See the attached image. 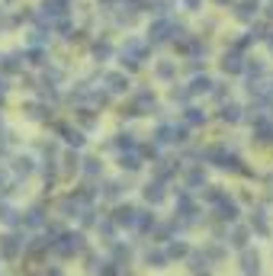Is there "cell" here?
<instances>
[{
    "label": "cell",
    "instance_id": "obj_1",
    "mask_svg": "<svg viewBox=\"0 0 273 276\" xmlns=\"http://www.w3.org/2000/svg\"><path fill=\"white\" fill-rule=\"evenodd\" d=\"M168 32L184 36V29L174 26V22H168V20H158V22H151V29H148V42H164V39H168Z\"/></svg>",
    "mask_w": 273,
    "mask_h": 276
},
{
    "label": "cell",
    "instance_id": "obj_2",
    "mask_svg": "<svg viewBox=\"0 0 273 276\" xmlns=\"http://www.w3.org/2000/svg\"><path fill=\"white\" fill-rule=\"evenodd\" d=\"M106 87H110L112 94H126V90H128V78L112 71V74H106Z\"/></svg>",
    "mask_w": 273,
    "mask_h": 276
},
{
    "label": "cell",
    "instance_id": "obj_3",
    "mask_svg": "<svg viewBox=\"0 0 273 276\" xmlns=\"http://www.w3.org/2000/svg\"><path fill=\"white\" fill-rule=\"evenodd\" d=\"M45 16H64L68 13V0H45Z\"/></svg>",
    "mask_w": 273,
    "mask_h": 276
},
{
    "label": "cell",
    "instance_id": "obj_4",
    "mask_svg": "<svg viewBox=\"0 0 273 276\" xmlns=\"http://www.w3.org/2000/svg\"><path fill=\"white\" fill-rule=\"evenodd\" d=\"M222 71H225V74H241V71H244V64H241V58L232 52V55L222 58Z\"/></svg>",
    "mask_w": 273,
    "mask_h": 276
},
{
    "label": "cell",
    "instance_id": "obj_5",
    "mask_svg": "<svg viewBox=\"0 0 273 276\" xmlns=\"http://www.w3.org/2000/svg\"><path fill=\"white\" fill-rule=\"evenodd\" d=\"M62 250H64V254H74V250H80V241H84V238H80V234H64L62 238Z\"/></svg>",
    "mask_w": 273,
    "mask_h": 276
},
{
    "label": "cell",
    "instance_id": "obj_6",
    "mask_svg": "<svg viewBox=\"0 0 273 276\" xmlns=\"http://www.w3.org/2000/svg\"><path fill=\"white\" fill-rule=\"evenodd\" d=\"M145 199H148V202H161V199H164V186H161V183H148V186H145Z\"/></svg>",
    "mask_w": 273,
    "mask_h": 276
},
{
    "label": "cell",
    "instance_id": "obj_7",
    "mask_svg": "<svg viewBox=\"0 0 273 276\" xmlns=\"http://www.w3.org/2000/svg\"><path fill=\"white\" fill-rule=\"evenodd\" d=\"M238 16L241 20H254L257 16V0H244V4L238 6Z\"/></svg>",
    "mask_w": 273,
    "mask_h": 276
},
{
    "label": "cell",
    "instance_id": "obj_8",
    "mask_svg": "<svg viewBox=\"0 0 273 276\" xmlns=\"http://www.w3.org/2000/svg\"><path fill=\"white\" fill-rule=\"evenodd\" d=\"M212 90V80L209 78H196L193 84H190V94H209Z\"/></svg>",
    "mask_w": 273,
    "mask_h": 276
},
{
    "label": "cell",
    "instance_id": "obj_9",
    "mask_svg": "<svg viewBox=\"0 0 273 276\" xmlns=\"http://www.w3.org/2000/svg\"><path fill=\"white\" fill-rule=\"evenodd\" d=\"M135 216H138V212L126 206V209H119V212H116V222H119V225H135Z\"/></svg>",
    "mask_w": 273,
    "mask_h": 276
},
{
    "label": "cell",
    "instance_id": "obj_10",
    "mask_svg": "<svg viewBox=\"0 0 273 276\" xmlns=\"http://www.w3.org/2000/svg\"><path fill=\"white\" fill-rule=\"evenodd\" d=\"M0 68H4L6 74H16L22 64H20V58H16V55H4V64H0Z\"/></svg>",
    "mask_w": 273,
    "mask_h": 276
},
{
    "label": "cell",
    "instance_id": "obj_11",
    "mask_svg": "<svg viewBox=\"0 0 273 276\" xmlns=\"http://www.w3.org/2000/svg\"><path fill=\"white\" fill-rule=\"evenodd\" d=\"M257 270H260V257L248 250V254H244V273H257Z\"/></svg>",
    "mask_w": 273,
    "mask_h": 276
},
{
    "label": "cell",
    "instance_id": "obj_12",
    "mask_svg": "<svg viewBox=\"0 0 273 276\" xmlns=\"http://www.w3.org/2000/svg\"><path fill=\"white\" fill-rule=\"evenodd\" d=\"M222 119H225V122H238V119H241V110H238V106H234V103L222 106Z\"/></svg>",
    "mask_w": 273,
    "mask_h": 276
},
{
    "label": "cell",
    "instance_id": "obj_13",
    "mask_svg": "<svg viewBox=\"0 0 273 276\" xmlns=\"http://www.w3.org/2000/svg\"><path fill=\"white\" fill-rule=\"evenodd\" d=\"M234 216H238V209H234V202H228V199L222 196V218H228V222H234Z\"/></svg>",
    "mask_w": 273,
    "mask_h": 276
},
{
    "label": "cell",
    "instance_id": "obj_14",
    "mask_svg": "<svg viewBox=\"0 0 273 276\" xmlns=\"http://www.w3.org/2000/svg\"><path fill=\"white\" fill-rule=\"evenodd\" d=\"M158 78H161V80L174 78V64H170V61H161V64H158Z\"/></svg>",
    "mask_w": 273,
    "mask_h": 276
},
{
    "label": "cell",
    "instance_id": "obj_15",
    "mask_svg": "<svg viewBox=\"0 0 273 276\" xmlns=\"http://www.w3.org/2000/svg\"><path fill=\"white\" fill-rule=\"evenodd\" d=\"M0 218H4L6 225H16V209H10V206H0Z\"/></svg>",
    "mask_w": 273,
    "mask_h": 276
},
{
    "label": "cell",
    "instance_id": "obj_16",
    "mask_svg": "<svg viewBox=\"0 0 273 276\" xmlns=\"http://www.w3.org/2000/svg\"><path fill=\"white\" fill-rule=\"evenodd\" d=\"M186 122H190V126H200V122H206V112H200V110H186Z\"/></svg>",
    "mask_w": 273,
    "mask_h": 276
},
{
    "label": "cell",
    "instance_id": "obj_17",
    "mask_svg": "<svg viewBox=\"0 0 273 276\" xmlns=\"http://www.w3.org/2000/svg\"><path fill=\"white\" fill-rule=\"evenodd\" d=\"M20 250V244H16V238H4V254L6 257H13Z\"/></svg>",
    "mask_w": 273,
    "mask_h": 276
},
{
    "label": "cell",
    "instance_id": "obj_18",
    "mask_svg": "<svg viewBox=\"0 0 273 276\" xmlns=\"http://www.w3.org/2000/svg\"><path fill=\"white\" fill-rule=\"evenodd\" d=\"M148 106L154 110V96H151V94H138V110H148ZM138 110H135V112H138Z\"/></svg>",
    "mask_w": 273,
    "mask_h": 276
},
{
    "label": "cell",
    "instance_id": "obj_19",
    "mask_svg": "<svg viewBox=\"0 0 273 276\" xmlns=\"http://www.w3.org/2000/svg\"><path fill=\"white\" fill-rule=\"evenodd\" d=\"M122 167H126V170H138L142 164H138V158H135V154H128V158L122 154Z\"/></svg>",
    "mask_w": 273,
    "mask_h": 276
},
{
    "label": "cell",
    "instance_id": "obj_20",
    "mask_svg": "<svg viewBox=\"0 0 273 276\" xmlns=\"http://www.w3.org/2000/svg\"><path fill=\"white\" fill-rule=\"evenodd\" d=\"M32 170V160L29 158H16V174H29Z\"/></svg>",
    "mask_w": 273,
    "mask_h": 276
},
{
    "label": "cell",
    "instance_id": "obj_21",
    "mask_svg": "<svg viewBox=\"0 0 273 276\" xmlns=\"http://www.w3.org/2000/svg\"><path fill=\"white\" fill-rule=\"evenodd\" d=\"M68 142H71V144H78V148H80V144H84V135H80V132H71V128H68Z\"/></svg>",
    "mask_w": 273,
    "mask_h": 276
},
{
    "label": "cell",
    "instance_id": "obj_22",
    "mask_svg": "<svg viewBox=\"0 0 273 276\" xmlns=\"http://www.w3.org/2000/svg\"><path fill=\"white\" fill-rule=\"evenodd\" d=\"M26 222H29V225H42V209H32Z\"/></svg>",
    "mask_w": 273,
    "mask_h": 276
},
{
    "label": "cell",
    "instance_id": "obj_23",
    "mask_svg": "<svg viewBox=\"0 0 273 276\" xmlns=\"http://www.w3.org/2000/svg\"><path fill=\"white\" fill-rule=\"evenodd\" d=\"M202 180H206V174H202V170H193V174H190V183H193V186H200Z\"/></svg>",
    "mask_w": 273,
    "mask_h": 276
},
{
    "label": "cell",
    "instance_id": "obj_24",
    "mask_svg": "<svg viewBox=\"0 0 273 276\" xmlns=\"http://www.w3.org/2000/svg\"><path fill=\"white\" fill-rule=\"evenodd\" d=\"M244 238H248V232H244V228H238V232H234V241H232V244H238V248H244Z\"/></svg>",
    "mask_w": 273,
    "mask_h": 276
},
{
    "label": "cell",
    "instance_id": "obj_25",
    "mask_svg": "<svg viewBox=\"0 0 273 276\" xmlns=\"http://www.w3.org/2000/svg\"><path fill=\"white\" fill-rule=\"evenodd\" d=\"M29 58H32V64H45V52H39V48L29 52Z\"/></svg>",
    "mask_w": 273,
    "mask_h": 276
},
{
    "label": "cell",
    "instance_id": "obj_26",
    "mask_svg": "<svg viewBox=\"0 0 273 276\" xmlns=\"http://www.w3.org/2000/svg\"><path fill=\"white\" fill-rule=\"evenodd\" d=\"M84 170L90 174V177H94V174H100V160H87V167H84Z\"/></svg>",
    "mask_w": 273,
    "mask_h": 276
},
{
    "label": "cell",
    "instance_id": "obj_27",
    "mask_svg": "<svg viewBox=\"0 0 273 276\" xmlns=\"http://www.w3.org/2000/svg\"><path fill=\"white\" fill-rule=\"evenodd\" d=\"M94 55H96V58H106V55H110V45H106V42H103V45H96Z\"/></svg>",
    "mask_w": 273,
    "mask_h": 276
},
{
    "label": "cell",
    "instance_id": "obj_28",
    "mask_svg": "<svg viewBox=\"0 0 273 276\" xmlns=\"http://www.w3.org/2000/svg\"><path fill=\"white\" fill-rule=\"evenodd\" d=\"M200 4H202V0H184L186 10H200Z\"/></svg>",
    "mask_w": 273,
    "mask_h": 276
},
{
    "label": "cell",
    "instance_id": "obj_29",
    "mask_svg": "<svg viewBox=\"0 0 273 276\" xmlns=\"http://www.w3.org/2000/svg\"><path fill=\"white\" fill-rule=\"evenodd\" d=\"M4 186H6V170H0V193H4Z\"/></svg>",
    "mask_w": 273,
    "mask_h": 276
},
{
    "label": "cell",
    "instance_id": "obj_30",
    "mask_svg": "<svg viewBox=\"0 0 273 276\" xmlns=\"http://www.w3.org/2000/svg\"><path fill=\"white\" fill-rule=\"evenodd\" d=\"M264 39H267V42H270V48H273V32H270V36H264Z\"/></svg>",
    "mask_w": 273,
    "mask_h": 276
},
{
    "label": "cell",
    "instance_id": "obj_31",
    "mask_svg": "<svg viewBox=\"0 0 273 276\" xmlns=\"http://www.w3.org/2000/svg\"><path fill=\"white\" fill-rule=\"evenodd\" d=\"M267 16H270V20H273V4H270V6H267Z\"/></svg>",
    "mask_w": 273,
    "mask_h": 276
}]
</instances>
